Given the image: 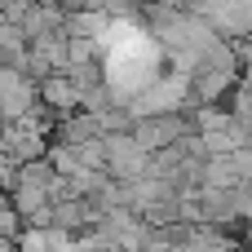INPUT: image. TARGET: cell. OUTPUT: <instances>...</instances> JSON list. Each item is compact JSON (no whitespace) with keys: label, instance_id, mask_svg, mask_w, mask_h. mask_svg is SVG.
I'll use <instances>...</instances> for the list:
<instances>
[{"label":"cell","instance_id":"8fae6325","mask_svg":"<svg viewBox=\"0 0 252 252\" xmlns=\"http://www.w3.org/2000/svg\"><path fill=\"white\" fill-rule=\"evenodd\" d=\"M248 244H252V221H248Z\"/></svg>","mask_w":252,"mask_h":252},{"label":"cell","instance_id":"7a4b0ae2","mask_svg":"<svg viewBox=\"0 0 252 252\" xmlns=\"http://www.w3.org/2000/svg\"><path fill=\"white\" fill-rule=\"evenodd\" d=\"M106 173L120 182H133L142 173H151V151L133 137V133H106Z\"/></svg>","mask_w":252,"mask_h":252},{"label":"cell","instance_id":"3957f363","mask_svg":"<svg viewBox=\"0 0 252 252\" xmlns=\"http://www.w3.org/2000/svg\"><path fill=\"white\" fill-rule=\"evenodd\" d=\"M40 102L53 111V115H66V111H80L84 106V93L75 89V80L66 71H53L49 80H40Z\"/></svg>","mask_w":252,"mask_h":252},{"label":"cell","instance_id":"9c48e42d","mask_svg":"<svg viewBox=\"0 0 252 252\" xmlns=\"http://www.w3.org/2000/svg\"><path fill=\"white\" fill-rule=\"evenodd\" d=\"M142 252H177V248H173V244H164V239H155L151 248H142Z\"/></svg>","mask_w":252,"mask_h":252},{"label":"cell","instance_id":"52a82bcc","mask_svg":"<svg viewBox=\"0 0 252 252\" xmlns=\"http://www.w3.org/2000/svg\"><path fill=\"white\" fill-rule=\"evenodd\" d=\"M142 9H146V0H102V13L111 22H137Z\"/></svg>","mask_w":252,"mask_h":252},{"label":"cell","instance_id":"8992f818","mask_svg":"<svg viewBox=\"0 0 252 252\" xmlns=\"http://www.w3.org/2000/svg\"><path fill=\"white\" fill-rule=\"evenodd\" d=\"M75 151H80V164H84V168H106V155H111V151H106V133L80 142Z\"/></svg>","mask_w":252,"mask_h":252},{"label":"cell","instance_id":"6da1fadb","mask_svg":"<svg viewBox=\"0 0 252 252\" xmlns=\"http://www.w3.org/2000/svg\"><path fill=\"white\" fill-rule=\"evenodd\" d=\"M186 133H195L190 111H155V115H137V124H133V137L146 151H164V146L182 142Z\"/></svg>","mask_w":252,"mask_h":252},{"label":"cell","instance_id":"5b68a950","mask_svg":"<svg viewBox=\"0 0 252 252\" xmlns=\"http://www.w3.org/2000/svg\"><path fill=\"white\" fill-rule=\"evenodd\" d=\"M66 75L75 80V89H80V93H89V89H97V84L106 80V62H102V58H93V62H71V66H66Z\"/></svg>","mask_w":252,"mask_h":252},{"label":"cell","instance_id":"277c9868","mask_svg":"<svg viewBox=\"0 0 252 252\" xmlns=\"http://www.w3.org/2000/svg\"><path fill=\"white\" fill-rule=\"evenodd\" d=\"M111 31V18L102 9H80V13H66V35H93L102 40Z\"/></svg>","mask_w":252,"mask_h":252},{"label":"cell","instance_id":"30bf717a","mask_svg":"<svg viewBox=\"0 0 252 252\" xmlns=\"http://www.w3.org/2000/svg\"><path fill=\"white\" fill-rule=\"evenodd\" d=\"M106 252H128V248H106Z\"/></svg>","mask_w":252,"mask_h":252},{"label":"cell","instance_id":"7c38bea8","mask_svg":"<svg viewBox=\"0 0 252 252\" xmlns=\"http://www.w3.org/2000/svg\"><path fill=\"white\" fill-rule=\"evenodd\" d=\"M0 22H4V13H0Z\"/></svg>","mask_w":252,"mask_h":252},{"label":"cell","instance_id":"ba28073f","mask_svg":"<svg viewBox=\"0 0 252 252\" xmlns=\"http://www.w3.org/2000/svg\"><path fill=\"white\" fill-rule=\"evenodd\" d=\"M66 13H80V9H102V0H58Z\"/></svg>","mask_w":252,"mask_h":252}]
</instances>
